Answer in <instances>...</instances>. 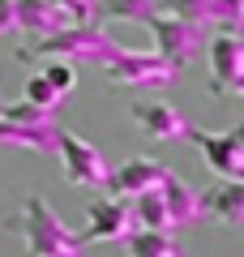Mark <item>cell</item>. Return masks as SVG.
<instances>
[{
	"instance_id": "6da1fadb",
	"label": "cell",
	"mask_w": 244,
	"mask_h": 257,
	"mask_svg": "<svg viewBox=\"0 0 244 257\" xmlns=\"http://www.w3.org/2000/svg\"><path fill=\"white\" fill-rule=\"evenodd\" d=\"M120 43H111L94 22H69L52 35H35V43L18 47V60H64V64H103Z\"/></svg>"
},
{
	"instance_id": "7a4b0ae2",
	"label": "cell",
	"mask_w": 244,
	"mask_h": 257,
	"mask_svg": "<svg viewBox=\"0 0 244 257\" xmlns=\"http://www.w3.org/2000/svg\"><path fill=\"white\" fill-rule=\"evenodd\" d=\"M18 231L26 240V257H81V248H86V240L64 227V219L43 197H26Z\"/></svg>"
},
{
	"instance_id": "3957f363",
	"label": "cell",
	"mask_w": 244,
	"mask_h": 257,
	"mask_svg": "<svg viewBox=\"0 0 244 257\" xmlns=\"http://www.w3.org/2000/svg\"><path fill=\"white\" fill-rule=\"evenodd\" d=\"M103 73L107 82L116 86H129V90H167V86L180 77L172 60H163L159 52H129V47H116V52L103 60Z\"/></svg>"
},
{
	"instance_id": "277c9868",
	"label": "cell",
	"mask_w": 244,
	"mask_h": 257,
	"mask_svg": "<svg viewBox=\"0 0 244 257\" xmlns=\"http://www.w3.org/2000/svg\"><path fill=\"white\" fill-rule=\"evenodd\" d=\"M56 150H60V159H64V180H69V184L90 189V193L107 189L111 167H107V159H103L86 138H77V133H60V146H56Z\"/></svg>"
},
{
	"instance_id": "5b68a950",
	"label": "cell",
	"mask_w": 244,
	"mask_h": 257,
	"mask_svg": "<svg viewBox=\"0 0 244 257\" xmlns=\"http://www.w3.org/2000/svg\"><path fill=\"white\" fill-rule=\"evenodd\" d=\"M146 26L154 30V47H159V56H163V60H172L176 69H184V64L201 52V30H206V26H197V22L172 18V13H154Z\"/></svg>"
},
{
	"instance_id": "8992f818",
	"label": "cell",
	"mask_w": 244,
	"mask_h": 257,
	"mask_svg": "<svg viewBox=\"0 0 244 257\" xmlns=\"http://www.w3.org/2000/svg\"><path fill=\"white\" fill-rule=\"evenodd\" d=\"M159 13L218 30H244V0H159Z\"/></svg>"
},
{
	"instance_id": "52a82bcc",
	"label": "cell",
	"mask_w": 244,
	"mask_h": 257,
	"mask_svg": "<svg viewBox=\"0 0 244 257\" xmlns=\"http://www.w3.org/2000/svg\"><path fill=\"white\" fill-rule=\"evenodd\" d=\"M64 128L52 116H0V146H22V150H56Z\"/></svg>"
},
{
	"instance_id": "ba28073f",
	"label": "cell",
	"mask_w": 244,
	"mask_h": 257,
	"mask_svg": "<svg viewBox=\"0 0 244 257\" xmlns=\"http://www.w3.org/2000/svg\"><path fill=\"white\" fill-rule=\"evenodd\" d=\"M240 69H244V35L240 30L214 35V43H210V94H218V99L231 94Z\"/></svg>"
},
{
	"instance_id": "9c48e42d",
	"label": "cell",
	"mask_w": 244,
	"mask_h": 257,
	"mask_svg": "<svg viewBox=\"0 0 244 257\" xmlns=\"http://www.w3.org/2000/svg\"><path fill=\"white\" fill-rule=\"evenodd\" d=\"M133 231V206L129 202H111V197H99V202H90V223H86V244H125V236Z\"/></svg>"
},
{
	"instance_id": "30bf717a",
	"label": "cell",
	"mask_w": 244,
	"mask_h": 257,
	"mask_svg": "<svg viewBox=\"0 0 244 257\" xmlns=\"http://www.w3.org/2000/svg\"><path fill=\"white\" fill-rule=\"evenodd\" d=\"M133 120L146 138L154 142H189L193 124L172 107V103H133Z\"/></svg>"
},
{
	"instance_id": "8fae6325",
	"label": "cell",
	"mask_w": 244,
	"mask_h": 257,
	"mask_svg": "<svg viewBox=\"0 0 244 257\" xmlns=\"http://www.w3.org/2000/svg\"><path fill=\"white\" fill-rule=\"evenodd\" d=\"M197 206L201 214H214L218 223L227 227H244V180H214L210 189L197 193Z\"/></svg>"
},
{
	"instance_id": "7c38bea8",
	"label": "cell",
	"mask_w": 244,
	"mask_h": 257,
	"mask_svg": "<svg viewBox=\"0 0 244 257\" xmlns=\"http://www.w3.org/2000/svg\"><path fill=\"white\" fill-rule=\"evenodd\" d=\"M163 176H167V167H163L159 159H129V163H120V167H116V176L107 180V189L116 193V197H129V202H133L137 193L159 189Z\"/></svg>"
},
{
	"instance_id": "4fadbf2b",
	"label": "cell",
	"mask_w": 244,
	"mask_h": 257,
	"mask_svg": "<svg viewBox=\"0 0 244 257\" xmlns=\"http://www.w3.org/2000/svg\"><path fill=\"white\" fill-rule=\"evenodd\" d=\"M13 18H18V35H52L69 26V13H60L52 0H13Z\"/></svg>"
},
{
	"instance_id": "5bb4252c",
	"label": "cell",
	"mask_w": 244,
	"mask_h": 257,
	"mask_svg": "<svg viewBox=\"0 0 244 257\" xmlns=\"http://www.w3.org/2000/svg\"><path fill=\"white\" fill-rule=\"evenodd\" d=\"M163 202H167V214H172V227H189V223L201 219V206H197V189L184 184L180 176H163Z\"/></svg>"
},
{
	"instance_id": "9a60e30c",
	"label": "cell",
	"mask_w": 244,
	"mask_h": 257,
	"mask_svg": "<svg viewBox=\"0 0 244 257\" xmlns=\"http://www.w3.org/2000/svg\"><path fill=\"white\" fill-rule=\"evenodd\" d=\"M125 248H129V257H184L180 240L163 227H133L125 236Z\"/></svg>"
},
{
	"instance_id": "2e32d148",
	"label": "cell",
	"mask_w": 244,
	"mask_h": 257,
	"mask_svg": "<svg viewBox=\"0 0 244 257\" xmlns=\"http://www.w3.org/2000/svg\"><path fill=\"white\" fill-rule=\"evenodd\" d=\"M129 206H133V227H163V231H172V214H167V202H163V189L137 193Z\"/></svg>"
},
{
	"instance_id": "e0dca14e",
	"label": "cell",
	"mask_w": 244,
	"mask_h": 257,
	"mask_svg": "<svg viewBox=\"0 0 244 257\" xmlns=\"http://www.w3.org/2000/svg\"><path fill=\"white\" fill-rule=\"evenodd\" d=\"M103 18L116 22H150L159 13V0H94Z\"/></svg>"
},
{
	"instance_id": "ac0fdd59",
	"label": "cell",
	"mask_w": 244,
	"mask_h": 257,
	"mask_svg": "<svg viewBox=\"0 0 244 257\" xmlns=\"http://www.w3.org/2000/svg\"><path fill=\"white\" fill-rule=\"evenodd\" d=\"M26 103H35V107H43V111H56L60 107V90H56L43 73H35L26 82Z\"/></svg>"
},
{
	"instance_id": "d6986e66",
	"label": "cell",
	"mask_w": 244,
	"mask_h": 257,
	"mask_svg": "<svg viewBox=\"0 0 244 257\" xmlns=\"http://www.w3.org/2000/svg\"><path fill=\"white\" fill-rule=\"evenodd\" d=\"M43 77L56 86L60 94H69L73 90V82H77V64H64V60H47L43 64Z\"/></svg>"
},
{
	"instance_id": "ffe728a7",
	"label": "cell",
	"mask_w": 244,
	"mask_h": 257,
	"mask_svg": "<svg viewBox=\"0 0 244 257\" xmlns=\"http://www.w3.org/2000/svg\"><path fill=\"white\" fill-rule=\"evenodd\" d=\"M60 13H69V22H94L99 18V5L94 0H52Z\"/></svg>"
},
{
	"instance_id": "44dd1931",
	"label": "cell",
	"mask_w": 244,
	"mask_h": 257,
	"mask_svg": "<svg viewBox=\"0 0 244 257\" xmlns=\"http://www.w3.org/2000/svg\"><path fill=\"white\" fill-rule=\"evenodd\" d=\"M0 35H18V18H13V0H0Z\"/></svg>"
},
{
	"instance_id": "7402d4cb",
	"label": "cell",
	"mask_w": 244,
	"mask_h": 257,
	"mask_svg": "<svg viewBox=\"0 0 244 257\" xmlns=\"http://www.w3.org/2000/svg\"><path fill=\"white\" fill-rule=\"evenodd\" d=\"M231 94H244V69H240V77H235V86H231Z\"/></svg>"
},
{
	"instance_id": "603a6c76",
	"label": "cell",
	"mask_w": 244,
	"mask_h": 257,
	"mask_svg": "<svg viewBox=\"0 0 244 257\" xmlns=\"http://www.w3.org/2000/svg\"><path fill=\"white\" fill-rule=\"evenodd\" d=\"M231 138H235V142H244V120H240V124L231 128Z\"/></svg>"
}]
</instances>
